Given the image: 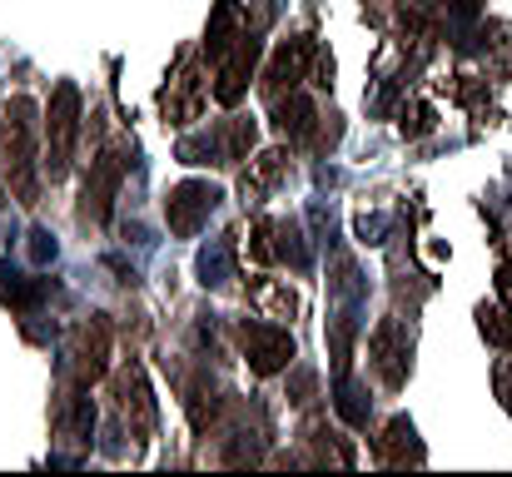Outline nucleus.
<instances>
[{
  "instance_id": "obj_1",
  "label": "nucleus",
  "mask_w": 512,
  "mask_h": 477,
  "mask_svg": "<svg viewBox=\"0 0 512 477\" xmlns=\"http://www.w3.org/2000/svg\"><path fill=\"white\" fill-rule=\"evenodd\" d=\"M0 164L10 174V194L20 204H35L40 194V110L35 100L15 95L5 110H0Z\"/></svg>"
},
{
  "instance_id": "obj_2",
  "label": "nucleus",
  "mask_w": 512,
  "mask_h": 477,
  "mask_svg": "<svg viewBox=\"0 0 512 477\" xmlns=\"http://www.w3.org/2000/svg\"><path fill=\"white\" fill-rule=\"evenodd\" d=\"M75 140H80V90L70 80L55 85L50 95V110H45V174L50 179H65L70 164H75Z\"/></svg>"
},
{
  "instance_id": "obj_3",
  "label": "nucleus",
  "mask_w": 512,
  "mask_h": 477,
  "mask_svg": "<svg viewBox=\"0 0 512 477\" xmlns=\"http://www.w3.org/2000/svg\"><path fill=\"white\" fill-rule=\"evenodd\" d=\"M110 393H115V413L125 418L130 438H135V443H150V438H155V423H160V408H155V393H150L145 368H140V363L115 368Z\"/></svg>"
},
{
  "instance_id": "obj_4",
  "label": "nucleus",
  "mask_w": 512,
  "mask_h": 477,
  "mask_svg": "<svg viewBox=\"0 0 512 477\" xmlns=\"http://www.w3.org/2000/svg\"><path fill=\"white\" fill-rule=\"evenodd\" d=\"M110 348H115V328H110L105 314H90L85 323H75L70 348H65V358H70V383H80V388L100 383L105 368H110Z\"/></svg>"
},
{
  "instance_id": "obj_5",
  "label": "nucleus",
  "mask_w": 512,
  "mask_h": 477,
  "mask_svg": "<svg viewBox=\"0 0 512 477\" xmlns=\"http://www.w3.org/2000/svg\"><path fill=\"white\" fill-rule=\"evenodd\" d=\"M368 363L373 373L383 378V388H403L408 383V368H413V333L403 318H383L368 338Z\"/></svg>"
},
{
  "instance_id": "obj_6",
  "label": "nucleus",
  "mask_w": 512,
  "mask_h": 477,
  "mask_svg": "<svg viewBox=\"0 0 512 477\" xmlns=\"http://www.w3.org/2000/svg\"><path fill=\"white\" fill-rule=\"evenodd\" d=\"M219 199H224V194H219L209 179H184V184H174L170 194H165V224H170V234H179V239L199 234L204 219L219 209Z\"/></svg>"
},
{
  "instance_id": "obj_7",
  "label": "nucleus",
  "mask_w": 512,
  "mask_h": 477,
  "mask_svg": "<svg viewBox=\"0 0 512 477\" xmlns=\"http://www.w3.org/2000/svg\"><path fill=\"white\" fill-rule=\"evenodd\" d=\"M239 348L259 378H274L294 363V333L279 323H239Z\"/></svg>"
},
{
  "instance_id": "obj_8",
  "label": "nucleus",
  "mask_w": 512,
  "mask_h": 477,
  "mask_svg": "<svg viewBox=\"0 0 512 477\" xmlns=\"http://www.w3.org/2000/svg\"><path fill=\"white\" fill-rule=\"evenodd\" d=\"M160 115H165V125H194L204 115V80H199V55L194 50L179 55L170 85L160 90Z\"/></svg>"
},
{
  "instance_id": "obj_9",
  "label": "nucleus",
  "mask_w": 512,
  "mask_h": 477,
  "mask_svg": "<svg viewBox=\"0 0 512 477\" xmlns=\"http://www.w3.org/2000/svg\"><path fill=\"white\" fill-rule=\"evenodd\" d=\"M125 150H105V155L90 164V179H85V199H80V219L90 224H110L115 214V199H120V179H125Z\"/></svg>"
},
{
  "instance_id": "obj_10",
  "label": "nucleus",
  "mask_w": 512,
  "mask_h": 477,
  "mask_svg": "<svg viewBox=\"0 0 512 477\" xmlns=\"http://www.w3.org/2000/svg\"><path fill=\"white\" fill-rule=\"evenodd\" d=\"M314 60H319V45H314L309 35L284 40V45L269 55V65H264V90H269V100H279V95L299 90V80H309Z\"/></svg>"
},
{
  "instance_id": "obj_11",
  "label": "nucleus",
  "mask_w": 512,
  "mask_h": 477,
  "mask_svg": "<svg viewBox=\"0 0 512 477\" xmlns=\"http://www.w3.org/2000/svg\"><path fill=\"white\" fill-rule=\"evenodd\" d=\"M254 65H259V35H239L234 40V50L219 60V75H214V100L219 105H239L244 100V90H249V75H254Z\"/></svg>"
},
{
  "instance_id": "obj_12",
  "label": "nucleus",
  "mask_w": 512,
  "mask_h": 477,
  "mask_svg": "<svg viewBox=\"0 0 512 477\" xmlns=\"http://www.w3.org/2000/svg\"><path fill=\"white\" fill-rule=\"evenodd\" d=\"M373 458H378L383 468H408V463H423V443H418L413 423H408V418H393V423L373 438Z\"/></svg>"
},
{
  "instance_id": "obj_13",
  "label": "nucleus",
  "mask_w": 512,
  "mask_h": 477,
  "mask_svg": "<svg viewBox=\"0 0 512 477\" xmlns=\"http://www.w3.org/2000/svg\"><path fill=\"white\" fill-rule=\"evenodd\" d=\"M274 130H279L284 140H309V135L319 130V110H314V100L299 95V90L279 95V100H274Z\"/></svg>"
},
{
  "instance_id": "obj_14",
  "label": "nucleus",
  "mask_w": 512,
  "mask_h": 477,
  "mask_svg": "<svg viewBox=\"0 0 512 477\" xmlns=\"http://www.w3.org/2000/svg\"><path fill=\"white\" fill-rule=\"evenodd\" d=\"M239 35H244L239 30V0H214V15H209V30H204V55L219 65L234 50Z\"/></svg>"
},
{
  "instance_id": "obj_15",
  "label": "nucleus",
  "mask_w": 512,
  "mask_h": 477,
  "mask_svg": "<svg viewBox=\"0 0 512 477\" xmlns=\"http://www.w3.org/2000/svg\"><path fill=\"white\" fill-rule=\"evenodd\" d=\"M50 299V279H25L10 264H0V304H10L15 314H35Z\"/></svg>"
},
{
  "instance_id": "obj_16",
  "label": "nucleus",
  "mask_w": 512,
  "mask_h": 477,
  "mask_svg": "<svg viewBox=\"0 0 512 477\" xmlns=\"http://www.w3.org/2000/svg\"><path fill=\"white\" fill-rule=\"evenodd\" d=\"M55 428H60L70 443H90V433H95V403L85 398L80 383H75V393L60 398V408H55Z\"/></svg>"
},
{
  "instance_id": "obj_17",
  "label": "nucleus",
  "mask_w": 512,
  "mask_h": 477,
  "mask_svg": "<svg viewBox=\"0 0 512 477\" xmlns=\"http://www.w3.org/2000/svg\"><path fill=\"white\" fill-rule=\"evenodd\" d=\"M254 140H259V125H254L249 115H234V120H224V125L214 130V145H219V164H239V159H249Z\"/></svg>"
},
{
  "instance_id": "obj_18",
  "label": "nucleus",
  "mask_w": 512,
  "mask_h": 477,
  "mask_svg": "<svg viewBox=\"0 0 512 477\" xmlns=\"http://www.w3.org/2000/svg\"><path fill=\"white\" fill-rule=\"evenodd\" d=\"M249 304L259 309L264 318H294L299 314V294L279 279H254L249 284Z\"/></svg>"
},
{
  "instance_id": "obj_19",
  "label": "nucleus",
  "mask_w": 512,
  "mask_h": 477,
  "mask_svg": "<svg viewBox=\"0 0 512 477\" xmlns=\"http://www.w3.org/2000/svg\"><path fill=\"white\" fill-rule=\"evenodd\" d=\"M284 169H289V155H284V150L259 155V159H254V169H244V179H239L244 199H249V204H259V194H264L269 184H279V179H284Z\"/></svg>"
},
{
  "instance_id": "obj_20",
  "label": "nucleus",
  "mask_w": 512,
  "mask_h": 477,
  "mask_svg": "<svg viewBox=\"0 0 512 477\" xmlns=\"http://www.w3.org/2000/svg\"><path fill=\"white\" fill-rule=\"evenodd\" d=\"M334 408H339V418L348 428H363V423H368V398H363V388H358L348 373L334 378Z\"/></svg>"
},
{
  "instance_id": "obj_21",
  "label": "nucleus",
  "mask_w": 512,
  "mask_h": 477,
  "mask_svg": "<svg viewBox=\"0 0 512 477\" xmlns=\"http://www.w3.org/2000/svg\"><path fill=\"white\" fill-rule=\"evenodd\" d=\"M229 264H234V244L219 239V244H209V249L199 254V279H204L209 289H219V284H229Z\"/></svg>"
},
{
  "instance_id": "obj_22",
  "label": "nucleus",
  "mask_w": 512,
  "mask_h": 477,
  "mask_svg": "<svg viewBox=\"0 0 512 477\" xmlns=\"http://www.w3.org/2000/svg\"><path fill=\"white\" fill-rule=\"evenodd\" d=\"M478 328L493 348H512V309H478Z\"/></svg>"
},
{
  "instance_id": "obj_23",
  "label": "nucleus",
  "mask_w": 512,
  "mask_h": 477,
  "mask_svg": "<svg viewBox=\"0 0 512 477\" xmlns=\"http://www.w3.org/2000/svg\"><path fill=\"white\" fill-rule=\"evenodd\" d=\"M249 259H254V264H279L274 219H254V229H249Z\"/></svg>"
},
{
  "instance_id": "obj_24",
  "label": "nucleus",
  "mask_w": 512,
  "mask_h": 477,
  "mask_svg": "<svg viewBox=\"0 0 512 477\" xmlns=\"http://www.w3.org/2000/svg\"><path fill=\"white\" fill-rule=\"evenodd\" d=\"M274 239H279V259L294 269H309V249L299 244V224H279L274 219Z\"/></svg>"
},
{
  "instance_id": "obj_25",
  "label": "nucleus",
  "mask_w": 512,
  "mask_h": 477,
  "mask_svg": "<svg viewBox=\"0 0 512 477\" xmlns=\"http://www.w3.org/2000/svg\"><path fill=\"white\" fill-rule=\"evenodd\" d=\"M428 130H433V110H428V105H418L413 120L403 115V135H428Z\"/></svg>"
},
{
  "instance_id": "obj_26",
  "label": "nucleus",
  "mask_w": 512,
  "mask_h": 477,
  "mask_svg": "<svg viewBox=\"0 0 512 477\" xmlns=\"http://www.w3.org/2000/svg\"><path fill=\"white\" fill-rule=\"evenodd\" d=\"M30 254H35V264H50V259H55V239H50L45 229H35V234H30Z\"/></svg>"
},
{
  "instance_id": "obj_27",
  "label": "nucleus",
  "mask_w": 512,
  "mask_h": 477,
  "mask_svg": "<svg viewBox=\"0 0 512 477\" xmlns=\"http://www.w3.org/2000/svg\"><path fill=\"white\" fill-rule=\"evenodd\" d=\"M309 80H314L319 90H329V85H334V60H329L324 50H319V60H314V70H309Z\"/></svg>"
},
{
  "instance_id": "obj_28",
  "label": "nucleus",
  "mask_w": 512,
  "mask_h": 477,
  "mask_svg": "<svg viewBox=\"0 0 512 477\" xmlns=\"http://www.w3.org/2000/svg\"><path fill=\"white\" fill-rule=\"evenodd\" d=\"M443 10L458 15V20H478L483 15V0H443Z\"/></svg>"
},
{
  "instance_id": "obj_29",
  "label": "nucleus",
  "mask_w": 512,
  "mask_h": 477,
  "mask_svg": "<svg viewBox=\"0 0 512 477\" xmlns=\"http://www.w3.org/2000/svg\"><path fill=\"white\" fill-rule=\"evenodd\" d=\"M498 299L512 309V259H503V264H498Z\"/></svg>"
},
{
  "instance_id": "obj_30",
  "label": "nucleus",
  "mask_w": 512,
  "mask_h": 477,
  "mask_svg": "<svg viewBox=\"0 0 512 477\" xmlns=\"http://www.w3.org/2000/svg\"><path fill=\"white\" fill-rule=\"evenodd\" d=\"M498 398L508 403V413H512V363H503V368H498Z\"/></svg>"
}]
</instances>
